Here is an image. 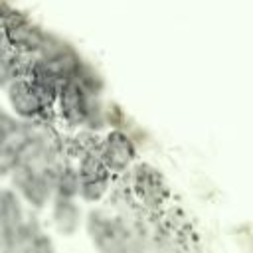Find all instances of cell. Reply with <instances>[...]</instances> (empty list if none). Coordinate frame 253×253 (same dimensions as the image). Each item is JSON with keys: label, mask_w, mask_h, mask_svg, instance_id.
Instances as JSON below:
<instances>
[{"label": "cell", "mask_w": 253, "mask_h": 253, "mask_svg": "<svg viewBox=\"0 0 253 253\" xmlns=\"http://www.w3.org/2000/svg\"><path fill=\"white\" fill-rule=\"evenodd\" d=\"M4 89L8 95V103L16 117L24 121H47L49 119L51 109L42 101V97L38 95V91L34 89L28 77L16 79L4 85Z\"/></svg>", "instance_id": "obj_7"}, {"label": "cell", "mask_w": 253, "mask_h": 253, "mask_svg": "<svg viewBox=\"0 0 253 253\" xmlns=\"http://www.w3.org/2000/svg\"><path fill=\"white\" fill-rule=\"evenodd\" d=\"M150 253H204V249L190 227V221L172 208H166L156 215Z\"/></svg>", "instance_id": "obj_3"}, {"label": "cell", "mask_w": 253, "mask_h": 253, "mask_svg": "<svg viewBox=\"0 0 253 253\" xmlns=\"http://www.w3.org/2000/svg\"><path fill=\"white\" fill-rule=\"evenodd\" d=\"M101 156L113 176H125L136 160V142L134 136L123 128H113L99 144Z\"/></svg>", "instance_id": "obj_6"}, {"label": "cell", "mask_w": 253, "mask_h": 253, "mask_svg": "<svg viewBox=\"0 0 253 253\" xmlns=\"http://www.w3.org/2000/svg\"><path fill=\"white\" fill-rule=\"evenodd\" d=\"M79 198L55 196L49 204V223L61 237H73L81 227H85L87 211L81 210Z\"/></svg>", "instance_id": "obj_9"}, {"label": "cell", "mask_w": 253, "mask_h": 253, "mask_svg": "<svg viewBox=\"0 0 253 253\" xmlns=\"http://www.w3.org/2000/svg\"><path fill=\"white\" fill-rule=\"evenodd\" d=\"M77 168H79V178H81V190H79L81 202L93 204V206L101 204L113 192L115 176L107 168L99 146L77 156Z\"/></svg>", "instance_id": "obj_4"}, {"label": "cell", "mask_w": 253, "mask_h": 253, "mask_svg": "<svg viewBox=\"0 0 253 253\" xmlns=\"http://www.w3.org/2000/svg\"><path fill=\"white\" fill-rule=\"evenodd\" d=\"M93 99L95 97L89 95L77 81H65L55 101L57 117L69 126H85Z\"/></svg>", "instance_id": "obj_8"}, {"label": "cell", "mask_w": 253, "mask_h": 253, "mask_svg": "<svg viewBox=\"0 0 253 253\" xmlns=\"http://www.w3.org/2000/svg\"><path fill=\"white\" fill-rule=\"evenodd\" d=\"M0 253H57V247L38 213L32 211L20 229L0 235Z\"/></svg>", "instance_id": "obj_5"}, {"label": "cell", "mask_w": 253, "mask_h": 253, "mask_svg": "<svg viewBox=\"0 0 253 253\" xmlns=\"http://www.w3.org/2000/svg\"><path fill=\"white\" fill-rule=\"evenodd\" d=\"M125 186L130 204L148 215H160L170 202V186L164 174L146 162H136L128 172Z\"/></svg>", "instance_id": "obj_2"}, {"label": "cell", "mask_w": 253, "mask_h": 253, "mask_svg": "<svg viewBox=\"0 0 253 253\" xmlns=\"http://www.w3.org/2000/svg\"><path fill=\"white\" fill-rule=\"evenodd\" d=\"M154 221L138 208H91L83 229L95 253H150Z\"/></svg>", "instance_id": "obj_1"}, {"label": "cell", "mask_w": 253, "mask_h": 253, "mask_svg": "<svg viewBox=\"0 0 253 253\" xmlns=\"http://www.w3.org/2000/svg\"><path fill=\"white\" fill-rule=\"evenodd\" d=\"M28 210L30 208L24 204V200L16 194L14 188H4L0 196V235L14 233L16 229H20L32 213Z\"/></svg>", "instance_id": "obj_10"}]
</instances>
